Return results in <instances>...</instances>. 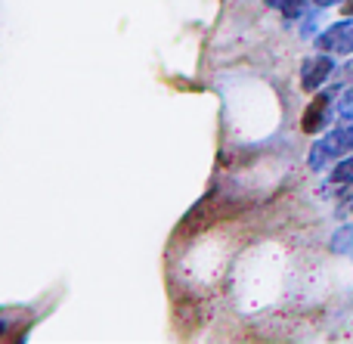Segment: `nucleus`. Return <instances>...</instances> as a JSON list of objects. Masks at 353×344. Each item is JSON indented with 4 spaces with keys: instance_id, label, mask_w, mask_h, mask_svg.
Instances as JSON below:
<instances>
[{
    "instance_id": "nucleus-4",
    "label": "nucleus",
    "mask_w": 353,
    "mask_h": 344,
    "mask_svg": "<svg viewBox=\"0 0 353 344\" xmlns=\"http://www.w3.org/2000/svg\"><path fill=\"white\" fill-rule=\"evenodd\" d=\"M350 245H353V227H341L335 236H332V252L344 254Z\"/></svg>"
},
{
    "instance_id": "nucleus-3",
    "label": "nucleus",
    "mask_w": 353,
    "mask_h": 344,
    "mask_svg": "<svg viewBox=\"0 0 353 344\" xmlns=\"http://www.w3.org/2000/svg\"><path fill=\"white\" fill-rule=\"evenodd\" d=\"M332 72H335V65H332L329 56H316V59H310L304 65V87H307V90H313V87L323 84Z\"/></svg>"
},
{
    "instance_id": "nucleus-5",
    "label": "nucleus",
    "mask_w": 353,
    "mask_h": 344,
    "mask_svg": "<svg viewBox=\"0 0 353 344\" xmlns=\"http://www.w3.org/2000/svg\"><path fill=\"white\" fill-rule=\"evenodd\" d=\"M344 12H347V16H353V0H344Z\"/></svg>"
},
{
    "instance_id": "nucleus-2",
    "label": "nucleus",
    "mask_w": 353,
    "mask_h": 344,
    "mask_svg": "<svg viewBox=\"0 0 353 344\" xmlns=\"http://www.w3.org/2000/svg\"><path fill=\"white\" fill-rule=\"evenodd\" d=\"M329 118H332V93H319L304 112V130L316 134V130H323L329 124Z\"/></svg>"
},
{
    "instance_id": "nucleus-1",
    "label": "nucleus",
    "mask_w": 353,
    "mask_h": 344,
    "mask_svg": "<svg viewBox=\"0 0 353 344\" xmlns=\"http://www.w3.org/2000/svg\"><path fill=\"white\" fill-rule=\"evenodd\" d=\"M319 50L325 53H341V56H350L353 53V16L350 22H338L319 37Z\"/></svg>"
}]
</instances>
